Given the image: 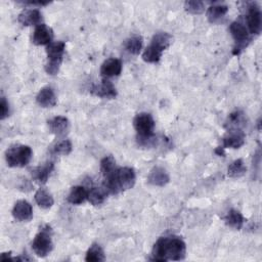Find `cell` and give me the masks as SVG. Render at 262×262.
Here are the masks:
<instances>
[{
    "label": "cell",
    "instance_id": "1",
    "mask_svg": "<svg viewBox=\"0 0 262 262\" xmlns=\"http://www.w3.org/2000/svg\"><path fill=\"white\" fill-rule=\"evenodd\" d=\"M185 243L178 237L160 238L154 245L152 250V258L154 261L182 260L185 257Z\"/></svg>",
    "mask_w": 262,
    "mask_h": 262
},
{
    "label": "cell",
    "instance_id": "2",
    "mask_svg": "<svg viewBox=\"0 0 262 262\" xmlns=\"http://www.w3.org/2000/svg\"><path fill=\"white\" fill-rule=\"evenodd\" d=\"M104 188L112 194H117L121 191L133 188L137 181V175L133 168L120 167L110 176L104 178Z\"/></svg>",
    "mask_w": 262,
    "mask_h": 262
},
{
    "label": "cell",
    "instance_id": "3",
    "mask_svg": "<svg viewBox=\"0 0 262 262\" xmlns=\"http://www.w3.org/2000/svg\"><path fill=\"white\" fill-rule=\"evenodd\" d=\"M134 127L138 133V141L141 146L150 147L155 142V121L151 114L140 113L134 119Z\"/></svg>",
    "mask_w": 262,
    "mask_h": 262
},
{
    "label": "cell",
    "instance_id": "4",
    "mask_svg": "<svg viewBox=\"0 0 262 262\" xmlns=\"http://www.w3.org/2000/svg\"><path fill=\"white\" fill-rule=\"evenodd\" d=\"M64 48L66 44L62 41L51 42L46 46L47 62L45 64V72L48 75L54 76L58 73L60 64L62 62Z\"/></svg>",
    "mask_w": 262,
    "mask_h": 262
},
{
    "label": "cell",
    "instance_id": "5",
    "mask_svg": "<svg viewBox=\"0 0 262 262\" xmlns=\"http://www.w3.org/2000/svg\"><path fill=\"white\" fill-rule=\"evenodd\" d=\"M33 157L32 149L29 146L18 145L11 147L6 152V160L10 167H25L31 162Z\"/></svg>",
    "mask_w": 262,
    "mask_h": 262
},
{
    "label": "cell",
    "instance_id": "6",
    "mask_svg": "<svg viewBox=\"0 0 262 262\" xmlns=\"http://www.w3.org/2000/svg\"><path fill=\"white\" fill-rule=\"evenodd\" d=\"M51 231L49 226H45L35 236L32 243V249L39 257H46L53 249L51 241Z\"/></svg>",
    "mask_w": 262,
    "mask_h": 262
},
{
    "label": "cell",
    "instance_id": "7",
    "mask_svg": "<svg viewBox=\"0 0 262 262\" xmlns=\"http://www.w3.org/2000/svg\"><path fill=\"white\" fill-rule=\"evenodd\" d=\"M229 31L232 33V36L236 41V46L234 49V54H239L249 43V31L247 27L241 22H233L229 26Z\"/></svg>",
    "mask_w": 262,
    "mask_h": 262
},
{
    "label": "cell",
    "instance_id": "8",
    "mask_svg": "<svg viewBox=\"0 0 262 262\" xmlns=\"http://www.w3.org/2000/svg\"><path fill=\"white\" fill-rule=\"evenodd\" d=\"M247 29L251 34L259 35L261 32L262 21H261V11L257 4H251L248 9L247 15Z\"/></svg>",
    "mask_w": 262,
    "mask_h": 262
},
{
    "label": "cell",
    "instance_id": "9",
    "mask_svg": "<svg viewBox=\"0 0 262 262\" xmlns=\"http://www.w3.org/2000/svg\"><path fill=\"white\" fill-rule=\"evenodd\" d=\"M245 133L242 129H228L227 134L222 139V148L240 149L245 144Z\"/></svg>",
    "mask_w": 262,
    "mask_h": 262
},
{
    "label": "cell",
    "instance_id": "10",
    "mask_svg": "<svg viewBox=\"0 0 262 262\" xmlns=\"http://www.w3.org/2000/svg\"><path fill=\"white\" fill-rule=\"evenodd\" d=\"M53 31L45 24L38 25L33 33L32 41L35 45H48L52 42Z\"/></svg>",
    "mask_w": 262,
    "mask_h": 262
},
{
    "label": "cell",
    "instance_id": "11",
    "mask_svg": "<svg viewBox=\"0 0 262 262\" xmlns=\"http://www.w3.org/2000/svg\"><path fill=\"white\" fill-rule=\"evenodd\" d=\"M47 124H48V128L50 130V133L59 138L68 135L69 130H70L69 120L62 116H56V117L48 120Z\"/></svg>",
    "mask_w": 262,
    "mask_h": 262
},
{
    "label": "cell",
    "instance_id": "12",
    "mask_svg": "<svg viewBox=\"0 0 262 262\" xmlns=\"http://www.w3.org/2000/svg\"><path fill=\"white\" fill-rule=\"evenodd\" d=\"M13 216L21 222H28L33 218V208L31 204L25 200L18 201L13 209Z\"/></svg>",
    "mask_w": 262,
    "mask_h": 262
},
{
    "label": "cell",
    "instance_id": "13",
    "mask_svg": "<svg viewBox=\"0 0 262 262\" xmlns=\"http://www.w3.org/2000/svg\"><path fill=\"white\" fill-rule=\"evenodd\" d=\"M121 72H122V61L115 57L106 59L101 67V75L105 79L119 76Z\"/></svg>",
    "mask_w": 262,
    "mask_h": 262
},
{
    "label": "cell",
    "instance_id": "14",
    "mask_svg": "<svg viewBox=\"0 0 262 262\" xmlns=\"http://www.w3.org/2000/svg\"><path fill=\"white\" fill-rule=\"evenodd\" d=\"M36 102L41 108L54 107L57 102L54 90L49 86L43 87L42 89H40L36 96Z\"/></svg>",
    "mask_w": 262,
    "mask_h": 262
},
{
    "label": "cell",
    "instance_id": "15",
    "mask_svg": "<svg viewBox=\"0 0 262 262\" xmlns=\"http://www.w3.org/2000/svg\"><path fill=\"white\" fill-rule=\"evenodd\" d=\"M170 181V176L168 172L162 167H154L149 176L148 182L154 186H165Z\"/></svg>",
    "mask_w": 262,
    "mask_h": 262
},
{
    "label": "cell",
    "instance_id": "16",
    "mask_svg": "<svg viewBox=\"0 0 262 262\" xmlns=\"http://www.w3.org/2000/svg\"><path fill=\"white\" fill-rule=\"evenodd\" d=\"M19 23L23 26H38L42 24V15L38 10H25L23 11L18 18Z\"/></svg>",
    "mask_w": 262,
    "mask_h": 262
},
{
    "label": "cell",
    "instance_id": "17",
    "mask_svg": "<svg viewBox=\"0 0 262 262\" xmlns=\"http://www.w3.org/2000/svg\"><path fill=\"white\" fill-rule=\"evenodd\" d=\"M92 91L97 96L104 97V98H115L117 95V91H116V88L113 85V83L105 78L100 85L94 86Z\"/></svg>",
    "mask_w": 262,
    "mask_h": 262
},
{
    "label": "cell",
    "instance_id": "18",
    "mask_svg": "<svg viewBox=\"0 0 262 262\" xmlns=\"http://www.w3.org/2000/svg\"><path fill=\"white\" fill-rule=\"evenodd\" d=\"M52 170H53V163L52 162L46 163L43 166H39L32 169V177L34 178V180H36L38 183L44 184L47 182Z\"/></svg>",
    "mask_w": 262,
    "mask_h": 262
},
{
    "label": "cell",
    "instance_id": "19",
    "mask_svg": "<svg viewBox=\"0 0 262 262\" xmlns=\"http://www.w3.org/2000/svg\"><path fill=\"white\" fill-rule=\"evenodd\" d=\"M88 190L82 185H76L71 188L68 195V202L73 205H79L87 200Z\"/></svg>",
    "mask_w": 262,
    "mask_h": 262
},
{
    "label": "cell",
    "instance_id": "20",
    "mask_svg": "<svg viewBox=\"0 0 262 262\" xmlns=\"http://www.w3.org/2000/svg\"><path fill=\"white\" fill-rule=\"evenodd\" d=\"M173 37L169 34L167 32H160L155 34L152 38V42L151 44L155 45L156 47H158L160 50L164 51L165 49H167L171 42H172Z\"/></svg>",
    "mask_w": 262,
    "mask_h": 262
},
{
    "label": "cell",
    "instance_id": "21",
    "mask_svg": "<svg viewBox=\"0 0 262 262\" xmlns=\"http://www.w3.org/2000/svg\"><path fill=\"white\" fill-rule=\"evenodd\" d=\"M107 195L108 192L106 191V189L100 188V187H91L88 190V196H87V200L89 201V203L93 206H98V205H102L105 200L107 199Z\"/></svg>",
    "mask_w": 262,
    "mask_h": 262
},
{
    "label": "cell",
    "instance_id": "22",
    "mask_svg": "<svg viewBox=\"0 0 262 262\" xmlns=\"http://www.w3.org/2000/svg\"><path fill=\"white\" fill-rule=\"evenodd\" d=\"M35 202L42 209H49L53 206L54 200L52 195L44 188H39L35 193Z\"/></svg>",
    "mask_w": 262,
    "mask_h": 262
},
{
    "label": "cell",
    "instance_id": "23",
    "mask_svg": "<svg viewBox=\"0 0 262 262\" xmlns=\"http://www.w3.org/2000/svg\"><path fill=\"white\" fill-rule=\"evenodd\" d=\"M224 220H225L226 225L237 229V231H240L244 225V217H243L242 213L235 209H232L226 214Z\"/></svg>",
    "mask_w": 262,
    "mask_h": 262
},
{
    "label": "cell",
    "instance_id": "24",
    "mask_svg": "<svg viewBox=\"0 0 262 262\" xmlns=\"http://www.w3.org/2000/svg\"><path fill=\"white\" fill-rule=\"evenodd\" d=\"M228 13V8L222 5L211 6L207 10V19L210 23H217L219 20L224 18V16Z\"/></svg>",
    "mask_w": 262,
    "mask_h": 262
},
{
    "label": "cell",
    "instance_id": "25",
    "mask_svg": "<svg viewBox=\"0 0 262 262\" xmlns=\"http://www.w3.org/2000/svg\"><path fill=\"white\" fill-rule=\"evenodd\" d=\"M143 42L144 41H143V37L142 36H138V35L137 36H133V37H129L128 39L125 40L124 47H125V49L129 53L138 55L142 51Z\"/></svg>",
    "mask_w": 262,
    "mask_h": 262
},
{
    "label": "cell",
    "instance_id": "26",
    "mask_svg": "<svg viewBox=\"0 0 262 262\" xmlns=\"http://www.w3.org/2000/svg\"><path fill=\"white\" fill-rule=\"evenodd\" d=\"M247 171V167L242 159L235 160L227 168V175L233 178L242 177Z\"/></svg>",
    "mask_w": 262,
    "mask_h": 262
},
{
    "label": "cell",
    "instance_id": "27",
    "mask_svg": "<svg viewBox=\"0 0 262 262\" xmlns=\"http://www.w3.org/2000/svg\"><path fill=\"white\" fill-rule=\"evenodd\" d=\"M105 252L102 249V247L97 244H93L88 249L85 260L87 262H98V261H105Z\"/></svg>",
    "mask_w": 262,
    "mask_h": 262
},
{
    "label": "cell",
    "instance_id": "28",
    "mask_svg": "<svg viewBox=\"0 0 262 262\" xmlns=\"http://www.w3.org/2000/svg\"><path fill=\"white\" fill-rule=\"evenodd\" d=\"M118 167L116 166V160L113 156H107L101 161V172L104 178L113 174Z\"/></svg>",
    "mask_w": 262,
    "mask_h": 262
},
{
    "label": "cell",
    "instance_id": "29",
    "mask_svg": "<svg viewBox=\"0 0 262 262\" xmlns=\"http://www.w3.org/2000/svg\"><path fill=\"white\" fill-rule=\"evenodd\" d=\"M163 51L160 50L158 47H156L153 44H150L145 51L143 52V59L146 62H150V63H156L161 59Z\"/></svg>",
    "mask_w": 262,
    "mask_h": 262
},
{
    "label": "cell",
    "instance_id": "30",
    "mask_svg": "<svg viewBox=\"0 0 262 262\" xmlns=\"http://www.w3.org/2000/svg\"><path fill=\"white\" fill-rule=\"evenodd\" d=\"M244 122H245L244 114L242 112L237 111L229 115L225 126L228 127V129H241V126L244 124Z\"/></svg>",
    "mask_w": 262,
    "mask_h": 262
},
{
    "label": "cell",
    "instance_id": "31",
    "mask_svg": "<svg viewBox=\"0 0 262 262\" xmlns=\"http://www.w3.org/2000/svg\"><path fill=\"white\" fill-rule=\"evenodd\" d=\"M184 9L191 15H201L205 12V4L199 0H190L184 4Z\"/></svg>",
    "mask_w": 262,
    "mask_h": 262
},
{
    "label": "cell",
    "instance_id": "32",
    "mask_svg": "<svg viewBox=\"0 0 262 262\" xmlns=\"http://www.w3.org/2000/svg\"><path fill=\"white\" fill-rule=\"evenodd\" d=\"M73 150V145L69 140H62L53 147V153L56 155L68 156Z\"/></svg>",
    "mask_w": 262,
    "mask_h": 262
},
{
    "label": "cell",
    "instance_id": "33",
    "mask_svg": "<svg viewBox=\"0 0 262 262\" xmlns=\"http://www.w3.org/2000/svg\"><path fill=\"white\" fill-rule=\"evenodd\" d=\"M10 115V106L7 102L6 97H2V102H0V119L5 120Z\"/></svg>",
    "mask_w": 262,
    "mask_h": 262
},
{
    "label": "cell",
    "instance_id": "34",
    "mask_svg": "<svg viewBox=\"0 0 262 262\" xmlns=\"http://www.w3.org/2000/svg\"><path fill=\"white\" fill-rule=\"evenodd\" d=\"M19 4L24 5V6H38V7H43V6L49 5L50 3H49V2H22V3H19Z\"/></svg>",
    "mask_w": 262,
    "mask_h": 262
},
{
    "label": "cell",
    "instance_id": "35",
    "mask_svg": "<svg viewBox=\"0 0 262 262\" xmlns=\"http://www.w3.org/2000/svg\"><path fill=\"white\" fill-rule=\"evenodd\" d=\"M215 153L218 155V156H222L224 157L225 153H224V149L222 147H218L216 150H215Z\"/></svg>",
    "mask_w": 262,
    "mask_h": 262
}]
</instances>
